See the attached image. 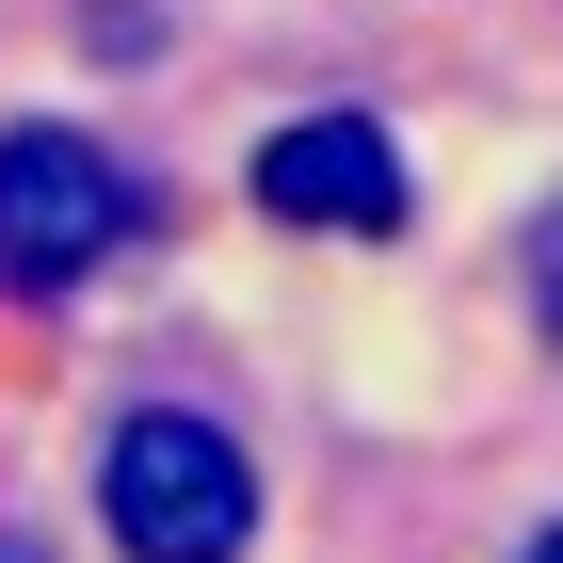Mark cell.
Listing matches in <instances>:
<instances>
[{"label":"cell","instance_id":"cell-1","mask_svg":"<svg viewBox=\"0 0 563 563\" xmlns=\"http://www.w3.org/2000/svg\"><path fill=\"white\" fill-rule=\"evenodd\" d=\"M97 516H113L130 563H242V531H258V467H242L225 419L145 402V419H113V451H97Z\"/></svg>","mask_w":563,"mask_h":563},{"label":"cell","instance_id":"cell-2","mask_svg":"<svg viewBox=\"0 0 563 563\" xmlns=\"http://www.w3.org/2000/svg\"><path fill=\"white\" fill-rule=\"evenodd\" d=\"M130 225V177L81 130H0V290H81Z\"/></svg>","mask_w":563,"mask_h":563},{"label":"cell","instance_id":"cell-3","mask_svg":"<svg viewBox=\"0 0 563 563\" xmlns=\"http://www.w3.org/2000/svg\"><path fill=\"white\" fill-rule=\"evenodd\" d=\"M258 210L274 225H322V242H387L402 225V145L371 113H290L258 145Z\"/></svg>","mask_w":563,"mask_h":563},{"label":"cell","instance_id":"cell-4","mask_svg":"<svg viewBox=\"0 0 563 563\" xmlns=\"http://www.w3.org/2000/svg\"><path fill=\"white\" fill-rule=\"evenodd\" d=\"M531 306H548V339H563V210L531 225Z\"/></svg>","mask_w":563,"mask_h":563},{"label":"cell","instance_id":"cell-5","mask_svg":"<svg viewBox=\"0 0 563 563\" xmlns=\"http://www.w3.org/2000/svg\"><path fill=\"white\" fill-rule=\"evenodd\" d=\"M516 563H563V531H531V548H516Z\"/></svg>","mask_w":563,"mask_h":563},{"label":"cell","instance_id":"cell-6","mask_svg":"<svg viewBox=\"0 0 563 563\" xmlns=\"http://www.w3.org/2000/svg\"><path fill=\"white\" fill-rule=\"evenodd\" d=\"M0 563H33V548H0Z\"/></svg>","mask_w":563,"mask_h":563}]
</instances>
